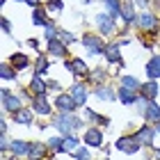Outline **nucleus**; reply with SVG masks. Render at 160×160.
Masks as SVG:
<instances>
[{
    "label": "nucleus",
    "instance_id": "nucleus-43",
    "mask_svg": "<svg viewBox=\"0 0 160 160\" xmlns=\"http://www.w3.org/2000/svg\"><path fill=\"white\" fill-rule=\"evenodd\" d=\"M25 2H28V5H30V7H32V9H34V7H39V0H25Z\"/></svg>",
    "mask_w": 160,
    "mask_h": 160
},
{
    "label": "nucleus",
    "instance_id": "nucleus-20",
    "mask_svg": "<svg viewBox=\"0 0 160 160\" xmlns=\"http://www.w3.org/2000/svg\"><path fill=\"white\" fill-rule=\"evenodd\" d=\"M48 55H53V57H67V43L60 41V39L48 41Z\"/></svg>",
    "mask_w": 160,
    "mask_h": 160
},
{
    "label": "nucleus",
    "instance_id": "nucleus-49",
    "mask_svg": "<svg viewBox=\"0 0 160 160\" xmlns=\"http://www.w3.org/2000/svg\"><path fill=\"white\" fill-rule=\"evenodd\" d=\"M103 2H105V0H103Z\"/></svg>",
    "mask_w": 160,
    "mask_h": 160
},
{
    "label": "nucleus",
    "instance_id": "nucleus-12",
    "mask_svg": "<svg viewBox=\"0 0 160 160\" xmlns=\"http://www.w3.org/2000/svg\"><path fill=\"white\" fill-rule=\"evenodd\" d=\"M9 149H12V153L16 156V158H25V156H30L32 144H30V142H23V140H14Z\"/></svg>",
    "mask_w": 160,
    "mask_h": 160
},
{
    "label": "nucleus",
    "instance_id": "nucleus-9",
    "mask_svg": "<svg viewBox=\"0 0 160 160\" xmlns=\"http://www.w3.org/2000/svg\"><path fill=\"white\" fill-rule=\"evenodd\" d=\"M55 108H57L60 112H73L76 108H78V103L73 101L71 94H60V96L55 98Z\"/></svg>",
    "mask_w": 160,
    "mask_h": 160
},
{
    "label": "nucleus",
    "instance_id": "nucleus-40",
    "mask_svg": "<svg viewBox=\"0 0 160 160\" xmlns=\"http://www.w3.org/2000/svg\"><path fill=\"white\" fill-rule=\"evenodd\" d=\"M103 76H105V71H103V69H98V71H94V73H92L94 80H103Z\"/></svg>",
    "mask_w": 160,
    "mask_h": 160
},
{
    "label": "nucleus",
    "instance_id": "nucleus-21",
    "mask_svg": "<svg viewBox=\"0 0 160 160\" xmlns=\"http://www.w3.org/2000/svg\"><path fill=\"white\" fill-rule=\"evenodd\" d=\"M48 144H41V142H34L32 144V151H30V156H28V158H30V160H46L48 156Z\"/></svg>",
    "mask_w": 160,
    "mask_h": 160
},
{
    "label": "nucleus",
    "instance_id": "nucleus-16",
    "mask_svg": "<svg viewBox=\"0 0 160 160\" xmlns=\"http://www.w3.org/2000/svg\"><path fill=\"white\" fill-rule=\"evenodd\" d=\"M144 121H153V123H158L160 121V105L156 103V101H149L147 103V110H144Z\"/></svg>",
    "mask_w": 160,
    "mask_h": 160
},
{
    "label": "nucleus",
    "instance_id": "nucleus-10",
    "mask_svg": "<svg viewBox=\"0 0 160 160\" xmlns=\"http://www.w3.org/2000/svg\"><path fill=\"white\" fill-rule=\"evenodd\" d=\"M46 92H48V82H43L41 76L34 73L32 80H30V94H32V98H34V96H43Z\"/></svg>",
    "mask_w": 160,
    "mask_h": 160
},
{
    "label": "nucleus",
    "instance_id": "nucleus-14",
    "mask_svg": "<svg viewBox=\"0 0 160 160\" xmlns=\"http://www.w3.org/2000/svg\"><path fill=\"white\" fill-rule=\"evenodd\" d=\"M137 25H140L142 30H156L158 28V18L153 16V14H149V12H142L140 16H137Z\"/></svg>",
    "mask_w": 160,
    "mask_h": 160
},
{
    "label": "nucleus",
    "instance_id": "nucleus-4",
    "mask_svg": "<svg viewBox=\"0 0 160 160\" xmlns=\"http://www.w3.org/2000/svg\"><path fill=\"white\" fill-rule=\"evenodd\" d=\"M96 25H98L101 34H114V32H117V25H114V16H110L108 12L96 14Z\"/></svg>",
    "mask_w": 160,
    "mask_h": 160
},
{
    "label": "nucleus",
    "instance_id": "nucleus-30",
    "mask_svg": "<svg viewBox=\"0 0 160 160\" xmlns=\"http://www.w3.org/2000/svg\"><path fill=\"white\" fill-rule=\"evenodd\" d=\"M105 7H108V14L110 16H121V12H123V5L119 2V0H105Z\"/></svg>",
    "mask_w": 160,
    "mask_h": 160
},
{
    "label": "nucleus",
    "instance_id": "nucleus-33",
    "mask_svg": "<svg viewBox=\"0 0 160 160\" xmlns=\"http://www.w3.org/2000/svg\"><path fill=\"white\" fill-rule=\"evenodd\" d=\"M46 71H48V57L46 55H39L37 57V62H34V73H46Z\"/></svg>",
    "mask_w": 160,
    "mask_h": 160
},
{
    "label": "nucleus",
    "instance_id": "nucleus-27",
    "mask_svg": "<svg viewBox=\"0 0 160 160\" xmlns=\"http://www.w3.org/2000/svg\"><path fill=\"white\" fill-rule=\"evenodd\" d=\"M0 78H2L5 82H9V80H16V69L12 67V62H5L2 67H0Z\"/></svg>",
    "mask_w": 160,
    "mask_h": 160
},
{
    "label": "nucleus",
    "instance_id": "nucleus-41",
    "mask_svg": "<svg viewBox=\"0 0 160 160\" xmlns=\"http://www.w3.org/2000/svg\"><path fill=\"white\" fill-rule=\"evenodd\" d=\"M135 5H137V7H142V9H144V7H149V5H151V0H135Z\"/></svg>",
    "mask_w": 160,
    "mask_h": 160
},
{
    "label": "nucleus",
    "instance_id": "nucleus-26",
    "mask_svg": "<svg viewBox=\"0 0 160 160\" xmlns=\"http://www.w3.org/2000/svg\"><path fill=\"white\" fill-rule=\"evenodd\" d=\"M14 123H23V126L32 123V110H25V108H21L18 112H14Z\"/></svg>",
    "mask_w": 160,
    "mask_h": 160
},
{
    "label": "nucleus",
    "instance_id": "nucleus-28",
    "mask_svg": "<svg viewBox=\"0 0 160 160\" xmlns=\"http://www.w3.org/2000/svg\"><path fill=\"white\" fill-rule=\"evenodd\" d=\"M121 16H123V21H126V25H130V23H137V16H135V12H133V2H123V12H121Z\"/></svg>",
    "mask_w": 160,
    "mask_h": 160
},
{
    "label": "nucleus",
    "instance_id": "nucleus-48",
    "mask_svg": "<svg viewBox=\"0 0 160 160\" xmlns=\"http://www.w3.org/2000/svg\"><path fill=\"white\" fill-rule=\"evenodd\" d=\"M105 160H110V158H105Z\"/></svg>",
    "mask_w": 160,
    "mask_h": 160
},
{
    "label": "nucleus",
    "instance_id": "nucleus-24",
    "mask_svg": "<svg viewBox=\"0 0 160 160\" xmlns=\"http://www.w3.org/2000/svg\"><path fill=\"white\" fill-rule=\"evenodd\" d=\"M85 114H87V119H89V121L98 123L101 128L110 126V119H108V117H103V114H98V112H94V110H89V108H85Z\"/></svg>",
    "mask_w": 160,
    "mask_h": 160
},
{
    "label": "nucleus",
    "instance_id": "nucleus-23",
    "mask_svg": "<svg viewBox=\"0 0 160 160\" xmlns=\"http://www.w3.org/2000/svg\"><path fill=\"white\" fill-rule=\"evenodd\" d=\"M94 94H96V98H101V101H114L117 98V92L112 89V87H108V85H98L96 89H94Z\"/></svg>",
    "mask_w": 160,
    "mask_h": 160
},
{
    "label": "nucleus",
    "instance_id": "nucleus-36",
    "mask_svg": "<svg viewBox=\"0 0 160 160\" xmlns=\"http://www.w3.org/2000/svg\"><path fill=\"white\" fill-rule=\"evenodd\" d=\"M57 39H60V41H64L67 46H69V43H73V41H76L73 32H62V30H60V34H57Z\"/></svg>",
    "mask_w": 160,
    "mask_h": 160
},
{
    "label": "nucleus",
    "instance_id": "nucleus-46",
    "mask_svg": "<svg viewBox=\"0 0 160 160\" xmlns=\"http://www.w3.org/2000/svg\"><path fill=\"white\" fill-rule=\"evenodd\" d=\"M18 2H25V0H18Z\"/></svg>",
    "mask_w": 160,
    "mask_h": 160
},
{
    "label": "nucleus",
    "instance_id": "nucleus-45",
    "mask_svg": "<svg viewBox=\"0 0 160 160\" xmlns=\"http://www.w3.org/2000/svg\"><path fill=\"white\" fill-rule=\"evenodd\" d=\"M156 130H158V133H160V121H158V123H156Z\"/></svg>",
    "mask_w": 160,
    "mask_h": 160
},
{
    "label": "nucleus",
    "instance_id": "nucleus-42",
    "mask_svg": "<svg viewBox=\"0 0 160 160\" xmlns=\"http://www.w3.org/2000/svg\"><path fill=\"white\" fill-rule=\"evenodd\" d=\"M28 46H30V48H39V41L37 39H30V41H28Z\"/></svg>",
    "mask_w": 160,
    "mask_h": 160
},
{
    "label": "nucleus",
    "instance_id": "nucleus-15",
    "mask_svg": "<svg viewBox=\"0 0 160 160\" xmlns=\"http://www.w3.org/2000/svg\"><path fill=\"white\" fill-rule=\"evenodd\" d=\"M71 96H73V101L78 103V108H85V103H87V89H85V85H80V82H76V85H71Z\"/></svg>",
    "mask_w": 160,
    "mask_h": 160
},
{
    "label": "nucleus",
    "instance_id": "nucleus-39",
    "mask_svg": "<svg viewBox=\"0 0 160 160\" xmlns=\"http://www.w3.org/2000/svg\"><path fill=\"white\" fill-rule=\"evenodd\" d=\"M48 89H53V92H60V89H62V85L57 82V80H48Z\"/></svg>",
    "mask_w": 160,
    "mask_h": 160
},
{
    "label": "nucleus",
    "instance_id": "nucleus-29",
    "mask_svg": "<svg viewBox=\"0 0 160 160\" xmlns=\"http://www.w3.org/2000/svg\"><path fill=\"white\" fill-rule=\"evenodd\" d=\"M80 147V142H78V137L71 133V135H64V153H73V151Z\"/></svg>",
    "mask_w": 160,
    "mask_h": 160
},
{
    "label": "nucleus",
    "instance_id": "nucleus-37",
    "mask_svg": "<svg viewBox=\"0 0 160 160\" xmlns=\"http://www.w3.org/2000/svg\"><path fill=\"white\" fill-rule=\"evenodd\" d=\"M48 9H57V12H62V9H64V2H62V0H48Z\"/></svg>",
    "mask_w": 160,
    "mask_h": 160
},
{
    "label": "nucleus",
    "instance_id": "nucleus-31",
    "mask_svg": "<svg viewBox=\"0 0 160 160\" xmlns=\"http://www.w3.org/2000/svg\"><path fill=\"white\" fill-rule=\"evenodd\" d=\"M46 144L53 153H64V137H50Z\"/></svg>",
    "mask_w": 160,
    "mask_h": 160
},
{
    "label": "nucleus",
    "instance_id": "nucleus-25",
    "mask_svg": "<svg viewBox=\"0 0 160 160\" xmlns=\"http://www.w3.org/2000/svg\"><path fill=\"white\" fill-rule=\"evenodd\" d=\"M32 23H34V25H48L50 21H48L46 9H41V7H34V9H32Z\"/></svg>",
    "mask_w": 160,
    "mask_h": 160
},
{
    "label": "nucleus",
    "instance_id": "nucleus-7",
    "mask_svg": "<svg viewBox=\"0 0 160 160\" xmlns=\"http://www.w3.org/2000/svg\"><path fill=\"white\" fill-rule=\"evenodd\" d=\"M64 67H67L76 78H87V76H89V67H87L85 60H80V57H73V60H69L67 64H64Z\"/></svg>",
    "mask_w": 160,
    "mask_h": 160
},
{
    "label": "nucleus",
    "instance_id": "nucleus-18",
    "mask_svg": "<svg viewBox=\"0 0 160 160\" xmlns=\"http://www.w3.org/2000/svg\"><path fill=\"white\" fill-rule=\"evenodd\" d=\"M158 92H160V87H158L156 80H149V82H144V85L140 87V94H142L144 98H149V101H156Z\"/></svg>",
    "mask_w": 160,
    "mask_h": 160
},
{
    "label": "nucleus",
    "instance_id": "nucleus-1",
    "mask_svg": "<svg viewBox=\"0 0 160 160\" xmlns=\"http://www.w3.org/2000/svg\"><path fill=\"white\" fill-rule=\"evenodd\" d=\"M53 126L60 130L62 135H71L73 130L82 128V119H78L76 114H71V112H60V114L53 117Z\"/></svg>",
    "mask_w": 160,
    "mask_h": 160
},
{
    "label": "nucleus",
    "instance_id": "nucleus-13",
    "mask_svg": "<svg viewBox=\"0 0 160 160\" xmlns=\"http://www.w3.org/2000/svg\"><path fill=\"white\" fill-rule=\"evenodd\" d=\"M32 110L37 112V114H41V117L50 114L53 108H50V103L46 101V94H43V96H34V98H32Z\"/></svg>",
    "mask_w": 160,
    "mask_h": 160
},
{
    "label": "nucleus",
    "instance_id": "nucleus-35",
    "mask_svg": "<svg viewBox=\"0 0 160 160\" xmlns=\"http://www.w3.org/2000/svg\"><path fill=\"white\" fill-rule=\"evenodd\" d=\"M73 156H76V160H92L89 149H87V147H78V149L73 151Z\"/></svg>",
    "mask_w": 160,
    "mask_h": 160
},
{
    "label": "nucleus",
    "instance_id": "nucleus-44",
    "mask_svg": "<svg viewBox=\"0 0 160 160\" xmlns=\"http://www.w3.org/2000/svg\"><path fill=\"white\" fill-rule=\"evenodd\" d=\"M153 156H156V160H160V149H153Z\"/></svg>",
    "mask_w": 160,
    "mask_h": 160
},
{
    "label": "nucleus",
    "instance_id": "nucleus-38",
    "mask_svg": "<svg viewBox=\"0 0 160 160\" xmlns=\"http://www.w3.org/2000/svg\"><path fill=\"white\" fill-rule=\"evenodd\" d=\"M2 32L5 34L12 32V23H9V18H7V16H2Z\"/></svg>",
    "mask_w": 160,
    "mask_h": 160
},
{
    "label": "nucleus",
    "instance_id": "nucleus-47",
    "mask_svg": "<svg viewBox=\"0 0 160 160\" xmlns=\"http://www.w3.org/2000/svg\"><path fill=\"white\" fill-rule=\"evenodd\" d=\"M46 160H53V158H46Z\"/></svg>",
    "mask_w": 160,
    "mask_h": 160
},
{
    "label": "nucleus",
    "instance_id": "nucleus-6",
    "mask_svg": "<svg viewBox=\"0 0 160 160\" xmlns=\"http://www.w3.org/2000/svg\"><path fill=\"white\" fill-rule=\"evenodd\" d=\"M82 140H85L87 147H94V149L103 147V133H101V128H96V126H89V128H87Z\"/></svg>",
    "mask_w": 160,
    "mask_h": 160
},
{
    "label": "nucleus",
    "instance_id": "nucleus-5",
    "mask_svg": "<svg viewBox=\"0 0 160 160\" xmlns=\"http://www.w3.org/2000/svg\"><path fill=\"white\" fill-rule=\"evenodd\" d=\"M2 110L5 112H12V114L21 110V98L16 96V94H12L7 87L2 89Z\"/></svg>",
    "mask_w": 160,
    "mask_h": 160
},
{
    "label": "nucleus",
    "instance_id": "nucleus-17",
    "mask_svg": "<svg viewBox=\"0 0 160 160\" xmlns=\"http://www.w3.org/2000/svg\"><path fill=\"white\" fill-rule=\"evenodd\" d=\"M144 71H147V76H149L151 80L160 78V55H153V57H151V60L144 64Z\"/></svg>",
    "mask_w": 160,
    "mask_h": 160
},
{
    "label": "nucleus",
    "instance_id": "nucleus-3",
    "mask_svg": "<svg viewBox=\"0 0 160 160\" xmlns=\"http://www.w3.org/2000/svg\"><path fill=\"white\" fill-rule=\"evenodd\" d=\"M114 147H117L119 151H123V153L133 156V153H137V151H140L142 144L137 142L135 135H123V137H119V140H117V144H114Z\"/></svg>",
    "mask_w": 160,
    "mask_h": 160
},
{
    "label": "nucleus",
    "instance_id": "nucleus-8",
    "mask_svg": "<svg viewBox=\"0 0 160 160\" xmlns=\"http://www.w3.org/2000/svg\"><path fill=\"white\" fill-rule=\"evenodd\" d=\"M140 96H142V94L140 92H135V89H128V87H119V89H117V98L121 101V103L123 105H133V103H137V101H140Z\"/></svg>",
    "mask_w": 160,
    "mask_h": 160
},
{
    "label": "nucleus",
    "instance_id": "nucleus-2",
    "mask_svg": "<svg viewBox=\"0 0 160 160\" xmlns=\"http://www.w3.org/2000/svg\"><path fill=\"white\" fill-rule=\"evenodd\" d=\"M82 46L87 48V53L89 55H103L105 53V43L101 37H96V34H82Z\"/></svg>",
    "mask_w": 160,
    "mask_h": 160
},
{
    "label": "nucleus",
    "instance_id": "nucleus-34",
    "mask_svg": "<svg viewBox=\"0 0 160 160\" xmlns=\"http://www.w3.org/2000/svg\"><path fill=\"white\" fill-rule=\"evenodd\" d=\"M46 30H43V37H46V41H53L57 39V34H60V30L55 28V23H48V25H43Z\"/></svg>",
    "mask_w": 160,
    "mask_h": 160
},
{
    "label": "nucleus",
    "instance_id": "nucleus-19",
    "mask_svg": "<svg viewBox=\"0 0 160 160\" xmlns=\"http://www.w3.org/2000/svg\"><path fill=\"white\" fill-rule=\"evenodd\" d=\"M119 43H112V46H108L105 48V60H108V64H123V60H121V53H119Z\"/></svg>",
    "mask_w": 160,
    "mask_h": 160
},
{
    "label": "nucleus",
    "instance_id": "nucleus-32",
    "mask_svg": "<svg viewBox=\"0 0 160 160\" xmlns=\"http://www.w3.org/2000/svg\"><path fill=\"white\" fill-rule=\"evenodd\" d=\"M121 85L128 87V89H135V92H140V87H142V82H140L135 76H123V78H121Z\"/></svg>",
    "mask_w": 160,
    "mask_h": 160
},
{
    "label": "nucleus",
    "instance_id": "nucleus-22",
    "mask_svg": "<svg viewBox=\"0 0 160 160\" xmlns=\"http://www.w3.org/2000/svg\"><path fill=\"white\" fill-rule=\"evenodd\" d=\"M9 62H12V67L16 69V71H23V69L30 67V57H28L25 53H14L9 57Z\"/></svg>",
    "mask_w": 160,
    "mask_h": 160
},
{
    "label": "nucleus",
    "instance_id": "nucleus-11",
    "mask_svg": "<svg viewBox=\"0 0 160 160\" xmlns=\"http://www.w3.org/2000/svg\"><path fill=\"white\" fill-rule=\"evenodd\" d=\"M156 133H158L156 128H151V126H142V128L135 133V137H137V142H140V144H147V147H151V144H153Z\"/></svg>",
    "mask_w": 160,
    "mask_h": 160
}]
</instances>
